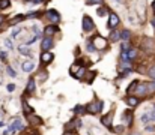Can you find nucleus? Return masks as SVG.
Returning a JSON list of instances; mask_svg holds the SVG:
<instances>
[{
  "label": "nucleus",
  "instance_id": "nucleus-20",
  "mask_svg": "<svg viewBox=\"0 0 155 135\" xmlns=\"http://www.w3.org/2000/svg\"><path fill=\"white\" fill-rule=\"evenodd\" d=\"M130 38H131V32H130L128 29H125V30L120 32V41H122V42H128Z\"/></svg>",
  "mask_w": 155,
  "mask_h": 135
},
{
  "label": "nucleus",
  "instance_id": "nucleus-33",
  "mask_svg": "<svg viewBox=\"0 0 155 135\" xmlns=\"http://www.w3.org/2000/svg\"><path fill=\"white\" fill-rule=\"evenodd\" d=\"M148 92H149V93H155V81L148 84Z\"/></svg>",
  "mask_w": 155,
  "mask_h": 135
},
{
  "label": "nucleus",
  "instance_id": "nucleus-12",
  "mask_svg": "<svg viewBox=\"0 0 155 135\" xmlns=\"http://www.w3.org/2000/svg\"><path fill=\"white\" fill-rule=\"evenodd\" d=\"M148 93H149V92H148V84H146V83H140L134 95L139 96V98H142V96H146Z\"/></svg>",
  "mask_w": 155,
  "mask_h": 135
},
{
  "label": "nucleus",
  "instance_id": "nucleus-25",
  "mask_svg": "<svg viewBox=\"0 0 155 135\" xmlns=\"http://www.w3.org/2000/svg\"><path fill=\"white\" fill-rule=\"evenodd\" d=\"M87 6H95V5H104L103 0H86Z\"/></svg>",
  "mask_w": 155,
  "mask_h": 135
},
{
  "label": "nucleus",
  "instance_id": "nucleus-22",
  "mask_svg": "<svg viewBox=\"0 0 155 135\" xmlns=\"http://www.w3.org/2000/svg\"><path fill=\"white\" fill-rule=\"evenodd\" d=\"M136 57H137V50H134V48H131V50H130V51L127 53V59H128V60L131 62V60H134Z\"/></svg>",
  "mask_w": 155,
  "mask_h": 135
},
{
  "label": "nucleus",
  "instance_id": "nucleus-48",
  "mask_svg": "<svg viewBox=\"0 0 155 135\" xmlns=\"http://www.w3.org/2000/svg\"><path fill=\"white\" fill-rule=\"evenodd\" d=\"M152 107H154V111H155V104H154V105H152Z\"/></svg>",
  "mask_w": 155,
  "mask_h": 135
},
{
  "label": "nucleus",
  "instance_id": "nucleus-50",
  "mask_svg": "<svg viewBox=\"0 0 155 135\" xmlns=\"http://www.w3.org/2000/svg\"><path fill=\"white\" fill-rule=\"evenodd\" d=\"M134 135H139V134H134Z\"/></svg>",
  "mask_w": 155,
  "mask_h": 135
},
{
  "label": "nucleus",
  "instance_id": "nucleus-26",
  "mask_svg": "<svg viewBox=\"0 0 155 135\" xmlns=\"http://www.w3.org/2000/svg\"><path fill=\"white\" fill-rule=\"evenodd\" d=\"M6 72H8V75H9V77H12V78H15V77H17V72H15V69H14L12 66H8V68H6Z\"/></svg>",
  "mask_w": 155,
  "mask_h": 135
},
{
  "label": "nucleus",
  "instance_id": "nucleus-44",
  "mask_svg": "<svg viewBox=\"0 0 155 135\" xmlns=\"http://www.w3.org/2000/svg\"><path fill=\"white\" fill-rule=\"evenodd\" d=\"M0 128H5V122H0Z\"/></svg>",
  "mask_w": 155,
  "mask_h": 135
},
{
  "label": "nucleus",
  "instance_id": "nucleus-24",
  "mask_svg": "<svg viewBox=\"0 0 155 135\" xmlns=\"http://www.w3.org/2000/svg\"><path fill=\"white\" fill-rule=\"evenodd\" d=\"M148 77H149L152 81H155V65H152V66L149 68V71H148Z\"/></svg>",
  "mask_w": 155,
  "mask_h": 135
},
{
  "label": "nucleus",
  "instance_id": "nucleus-7",
  "mask_svg": "<svg viewBox=\"0 0 155 135\" xmlns=\"http://www.w3.org/2000/svg\"><path fill=\"white\" fill-rule=\"evenodd\" d=\"M26 119H27L29 125H32V126H39V125H42V123H44V122H42V119H41V117H38L35 113L26 114Z\"/></svg>",
  "mask_w": 155,
  "mask_h": 135
},
{
  "label": "nucleus",
  "instance_id": "nucleus-15",
  "mask_svg": "<svg viewBox=\"0 0 155 135\" xmlns=\"http://www.w3.org/2000/svg\"><path fill=\"white\" fill-rule=\"evenodd\" d=\"M108 41H110V42H117V41H120V32L111 30V32L108 33Z\"/></svg>",
  "mask_w": 155,
  "mask_h": 135
},
{
  "label": "nucleus",
  "instance_id": "nucleus-36",
  "mask_svg": "<svg viewBox=\"0 0 155 135\" xmlns=\"http://www.w3.org/2000/svg\"><path fill=\"white\" fill-rule=\"evenodd\" d=\"M97 14H98V17H104L107 14V11L104 8H100V9H97Z\"/></svg>",
  "mask_w": 155,
  "mask_h": 135
},
{
  "label": "nucleus",
  "instance_id": "nucleus-30",
  "mask_svg": "<svg viewBox=\"0 0 155 135\" xmlns=\"http://www.w3.org/2000/svg\"><path fill=\"white\" fill-rule=\"evenodd\" d=\"M84 74H86V69H84V68H81V69H80V72H78V74H75V75H74V77H75V78H77V80H81V78H83V75H84Z\"/></svg>",
  "mask_w": 155,
  "mask_h": 135
},
{
  "label": "nucleus",
  "instance_id": "nucleus-40",
  "mask_svg": "<svg viewBox=\"0 0 155 135\" xmlns=\"http://www.w3.org/2000/svg\"><path fill=\"white\" fill-rule=\"evenodd\" d=\"M6 57H8L6 51H0V59H2V60H6Z\"/></svg>",
  "mask_w": 155,
  "mask_h": 135
},
{
  "label": "nucleus",
  "instance_id": "nucleus-28",
  "mask_svg": "<svg viewBox=\"0 0 155 135\" xmlns=\"http://www.w3.org/2000/svg\"><path fill=\"white\" fill-rule=\"evenodd\" d=\"M11 6V0H0V9H8Z\"/></svg>",
  "mask_w": 155,
  "mask_h": 135
},
{
  "label": "nucleus",
  "instance_id": "nucleus-14",
  "mask_svg": "<svg viewBox=\"0 0 155 135\" xmlns=\"http://www.w3.org/2000/svg\"><path fill=\"white\" fill-rule=\"evenodd\" d=\"M35 90H36L35 78H30V80H29V83H27V86H26V92H24V93H27V95H32V93H35Z\"/></svg>",
  "mask_w": 155,
  "mask_h": 135
},
{
  "label": "nucleus",
  "instance_id": "nucleus-9",
  "mask_svg": "<svg viewBox=\"0 0 155 135\" xmlns=\"http://www.w3.org/2000/svg\"><path fill=\"white\" fill-rule=\"evenodd\" d=\"M125 104H127L130 108H134V107H137V105L140 104V98L136 96V95H128V96L125 98Z\"/></svg>",
  "mask_w": 155,
  "mask_h": 135
},
{
  "label": "nucleus",
  "instance_id": "nucleus-42",
  "mask_svg": "<svg viewBox=\"0 0 155 135\" xmlns=\"http://www.w3.org/2000/svg\"><path fill=\"white\" fill-rule=\"evenodd\" d=\"M116 132H124V126H122V125L117 126V128H116Z\"/></svg>",
  "mask_w": 155,
  "mask_h": 135
},
{
  "label": "nucleus",
  "instance_id": "nucleus-27",
  "mask_svg": "<svg viewBox=\"0 0 155 135\" xmlns=\"http://www.w3.org/2000/svg\"><path fill=\"white\" fill-rule=\"evenodd\" d=\"M142 122H143V123H146V125H148L149 122H152V119H151V114H149V113H145V114L142 116Z\"/></svg>",
  "mask_w": 155,
  "mask_h": 135
},
{
  "label": "nucleus",
  "instance_id": "nucleus-2",
  "mask_svg": "<svg viewBox=\"0 0 155 135\" xmlns=\"http://www.w3.org/2000/svg\"><path fill=\"white\" fill-rule=\"evenodd\" d=\"M119 23H120V18H119V15H117V14H114V12H110V15H108V21H107L108 32H111V30H116V27L119 26Z\"/></svg>",
  "mask_w": 155,
  "mask_h": 135
},
{
  "label": "nucleus",
  "instance_id": "nucleus-35",
  "mask_svg": "<svg viewBox=\"0 0 155 135\" xmlns=\"http://www.w3.org/2000/svg\"><path fill=\"white\" fill-rule=\"evenodd\" d=\"M44 0H24V3H29V5H38V3H42Z\"/></svg>",
  "mask_w": 155,
  "mask_h": 135
},
{
  "label": "nucleus",
  "instance_id": "nucleus-49",
  "mask_svg": "<svg viewBox=\"0 0 155 135\" xmlns=\"http://www.w3.org/2000/svg\"><path fill=\"white\" fill-rule=\"evenodd\" d=\"M117 2H122V0H117Z\"/></svg>",
  "mask_w": 155,
  "mask_h": 135
},
{
  "label": "nucleus",
  "instance_id": "nucleus-1",
  "mask_svg": "<svg viewBox=\"0 0 155 135\" xmlns=\"http://www.w3.org/2000/svg\"><path fill=\"white\" fill-rule=\"evenodd\" d=\"M103 108H104L103 101H92V102H89V104L86 105V113L95 116V114L103 113Z\"/></svg>",
  "mask_w": 155,
  "mask_h": 135
},
{
  "label": "nucleus",
  "instance_id": "nucleus-43",
  "mask_svg": "<svg viewBox=\"0 0 155 135\" xmlns=\"http://www.w3.org/2000/svg\"><path fill=\"white\" fill-rule=\"evenodd\" d=\"M2 23H3V15L0 14V26H2Z\"/></svg>",
  "mask_w": 155,
  "mask_h": 135
},
{
  "label": "nucleus",
  "instance_id": "nucleus-29",
  "mask_svg": "<svg viewBox=\"0 0 155 135\" xmlns=\"http://www.w3.org/2000/svg\"><path fill=\"white\" fill-rule=\"evenodd\" d=\"M21 30H23L21 27H17V29H14V30L11 32V38H17V36L21 33Z\"/></svg>",
  "mask_w": 155,
  "mask_h": 135
},
{
  "label": "nucleus",
  "instance_id": "nucleus-21",
  "mask_svg": "<svg viewBox=\"0 0 155 135\" xmlns=\"http://www.w3.org/2000/svg\"><path fill=\"white\" fill-rule=\"evenodd\" d=\"M18 51H20V54H23V56H32V54H30L32 51L29 50L27 45H20V47H18Z\"/></svg>",
  "mask_w": 155,
  "mask_h": 135
},
{
  "label": "nucleus",
  "instance_id": "nucleus-19",
  "mask_svg": "<svg viewBox=\"0 0 155 135\" xmlns=\"http://www.w3.org/2000/svg\"><path fill=\"white\" fill-rule=\"evenodd\" d=\"M139 84H140V81H133L130 86H128V89H127V92H128V95H134L136 93V90H137V87H139Z\"/></svg>",
  "mask_w": 155,
  "mask_h": 135
},
{
  "label": "nucleus",
  "instance_id": "nucleus-41",
  "mask_svg": "<svg viewBox=\"0 0 155 135\" xmlns=\"http://www.w3.org/2000/svg\"><path fill=\"white\" fill-rule=\"evenodd\" d=\"M62 135H77V132L75 131H65Z\"/></svg>",
  "mask_w": 155,
  "mask_h": 135
},
{
  "label": "nucleus",
  "instance_id": "nucleus-34",
  "mask_svg": "<svg viewBox=\"0 0 155 135\" xmlns=\"http://www.w3.org/2000/svg\"><path fill=\"white\" fill-rule=\"evenodd\" d=\"M47 75H48V74H47L45 71H44V72H41V74H39V81H41V83H42V81H45V80H47Z\"/></svg>",
  "mask_w": 155,
  "mask_h": 135
},
{
  "label": "nucleus",
  "instance_id": "nucleus-6",
  "mask_svg": "<svg viewBox=\"0 0 155 135\" xmlns=\"http://www.w3.org/2000/svg\"><path fill=\"white\" fill-rule=\"evenodd\" d=\"M45 15H47V18H48V21H50V24H59L60 23V20H62V17H60V14L56 11V9H50V11H47L45 12Z\"/></svg>",
  "mask_w": 155,
  "mask_h": 135
},
{
  "label": "nucleus",
  "instance_id": "nucleus-10",
  "mask_svg": "<svg viewBox=\"0 0 155 135\" xmlns=\"http://www.w3.org/2000/svg\"><path fill=\"white\" fill-rule=\"evenodd\" d=\"M59 26H56V24H48V26H45L44 27V35L47 36V38H51L53 35H56V33H59Z\"/></svg>",
  "mask_w": 155,
  "mask_h": 135
},
{
  "label": "nucleus",
  "instance_id": "nucleus-39",
  "mask_svg": "<svg viewBox=\"0 0 155 135\" xmlns=\"http://www.w3.org/2000/svg\"><path fill=\"white\" fill-rule=\"evenodd\" d=\"M81 126H83V122H81L80 119H77V120H75V128H81Z\"/></svg>",
  "mask_w": 155,
  "mask_h": 135
},
{
  "label": "nucleus",
  "instance_id": "nucleus-5",
  "mask_svg": "<svg viewBox=\"0 0 155 135\" xmlns=\"http://www.w3.org/2000/svg\"><path fill=\"white\" fill-rule=\"evenodd\" d=\"M133 122H134V113H133L131 110H125V111L122 113V123H124L125 126L131 128V126H133Z\"/></svg>",
  "mask_w": 155,
  "mask_h": 135
},
{
  "label": "nucleus",
  "instance_id": "nucleus-46",
  "mask_svg": "<svg viewBox=\"0 0 155 135\" xmlns=\"http://www.w3.org/2000/svg\"><path fill=\"white\" fill-rule=\"evenodd\" d=\"M152 26H154V27H155V18H154V20H152Z\"/></svg>",
  "mask_w": 155,
  "mask_h": 135
},
{
  "label": "nucleus",
  "instance_id": "nucleus-47",
  "mask_svg": "<svg viewBox=\"0 0 155 135\" xmlns=\"http://www.w3.org/2000/svg\"><path fill=\"white\" fill-rule=\"evenodd\" d=\"M152 8H154V11H155V2H152Z\"/></svg>",
  "mask_w": 155,
  "mask_h": 135
},
{
  "label": "nucleus",
  "instance_id": "nucleus-8",
  "mask_svg": "<svg viewBox=\"0 0 155 135\" xmlns=\"http://www.w3.org/2000/svg\"><path fill=\"white\" fill-rule=\"evenodd\" d=\"M53 59H54V54L50 53V51H42V54H41V57H39L41 65H44V66L50 65V63L53 62Z\"/></svg>",
  "mask_w": 155,
  "mask_h": 135
},
{
  "label": "nucleus",
  "instance_id": "nucleus-11",
  "mask_svg": "<svg viewBox=\"0 0 155 135\" xmlns=\"http://www.w3.org/2000/svg\"><path fill=\"white\" fill-rule=\"evenodd\" d=\"M101 125H104L107 129L113 128V113H107L105 116L101 117Z\"/></svg>",
  "mask_w": 155,
  "mask_h": 135
},
{
  "label": "nucleus",
  "instance_id": "nucleus-17",
  "mask_svg": "<svg viewBox=\"0 0 155 135\" xmlns=\"http://www.w3.org/2000/svg\"><path fill=\"white\" fill-rule=\"evenodd\" d=\"M21 69H23L24 72H32V71L35 69V63H32V62H24V63L21 65Z\"/></svg>",
  "mask_w": 155,
  "mask_h": 135
},
{
  "label": "nucleus",
  "instance_id": "nucleus-32",
  "mask_svg": "<svg viewBox=\"0 0 155 135\" xmlns=\"http://www.w3.org/2000/svg\"><path fill=\"white\" fill-rule=\"evenodd\" d=\"M95 75H97V72H95V71H92V72H89V75H87V77H89V78H87V83H89V84H91V83L94 81V78H95Z\"/></svg>",
  "mask_w": 155,
  "mask_h": 135
},
{
  "label": "nucleus",
  "instance_id": "nucleus-31",
  "mask_svg": "<svg viewBox=\"0 0 155 135\" xmlns=\"http://www.w3.org/2000/svg\"><path fill=\"white\" fill-rule=\"evenodd\" d=\"M41 14L39 12H30V14H26V18H38Z\"/></svg>",
  "mask_w": 155,
  "mask_h": 135
},
{
  "label": "nucleus",
  "instance_id": "nucleus-45",
  "mask_svg": "<svg viewBox=\"0 0 155 135\" xmlns=\"http://www.w3.org/2000/svg\"><path fill=\"white\" fill-rule=\"evenodd\" d=\"M30 135H39V134H38V132H35V131H33V132H30Z\"/></svg>",
  "mask_w": 155,
  "mask_h": 135
},
{
  "label": "nucleus",
  "instance_id": "nucleus-18",
  "mask_svg": "<svg viewBox=\"0 0 155 135\" xmlns=\"http://www.w3.org/2000/svg\"><path fill=\"white\" fill-rule=\"evenodd\" d=\"M72 113H74L75 116H81V114L86 113V107H84V105H75V107L72 108Z\"/></svg>",
  "mask_w": 155,
  "mask_h": 135
},
{
  "label": "nucleus",
  "instance_id": "nucleus-4",
  "mask_svg": "<svg viewBox=\"0 0 155 135\" xmlns=\"http://www.w3.org/2000/svg\"><path fill=\"white\" fill-rule=\"evenodd\" d=\"M81 26H83V30H84L86 33H91V32L95 30V23H94V20H92L87 14L83 15V23H81Z\"/></svg>",
  "mask_w": 155,
  "mask_h": 135
},
{
  "label": "nucleus",
  "instance_id": "nucleus-3",
  "mask_svg": "<svg viewBox=\"0 0 155 135\" xmlns=\"http://www.w3.org/2000/svg\"><path fill=\"white\" fill-rule=\"evenodd\" d=\"M92 44H94V47H95V50L103 51V50H105V48L108 47V39H104L103 36L97 35V36L92 39Z\"/></svg>",
  "mask_w": 155,
  "mask_h": 135
},
{
  "label": "nucleus",
  "instance_id": "nucleus-16",
  "mask_svg": "<svg viewBox=\"0 0 155 135\" xmlns=\"http://www.w3.org/2000/svg\"><path fill=\"white\" fill-rule=\"evenodd\" d=\"M26 20V15H23V14H18V15H15L14 18H11L9 20V24H18V23H21V21H24Z\"/></svg>",
  "mask_w": 155,
  "mask_h": 135
},
{
  "label": "nucleus",
  "instance_id": "nucleus-38",
  "mask_svg": "<svg viewBox=\"0 0 155 135\" xmlns=\"http://www.w3.org/2000/svg\"><path fill=\"white\" fill-rule=\"evenodd\" d=\"M6 89H8V92H9V93H12V92H15V89H17V87H15V84H8V87H6Z\"/></svg>",
  "mask_w": 155,
  "mask_h": 135
},
{
  "label": "nucleus",
  "instance_id": "nucleus-13",
  "mask_svg": "<svg viewBox=\"0 0 155 135\" xmlns=\"http://www.w3.org/2000/svg\"><path fill=\"white\" fill-rule=\"evenodd\" d=\"M53 45H54V42H53L51 38H47V36H45V38L42 39V42H41V50H42V51H50L53 48Z\"/></svg>",
  "mask_w": 155,
  "mask_h": 135
},
{
  "label": "nucleus",
  "instance_id": "nucleus-23",
  "mask_svg": "<svg viewBox=\"0 0 155 135\" xmlns=\"http://www.w3.org/2000/svg\"><path fill=\"white\" fill-rule=\"evenodd\" d=\"M23 108H24V111H27V113H24V114H30V113H35V110L27 104V102H23Z\"/></svg>",
  "mask_w": 155,
  "mask_h": 135
},
{
  "label": "nucleus",
  "instance_id": "nucleus-37",
  "mask_svg": "<svg viewBox=\"0 0 155 135\" xmlns=\"http://www.w3.org/2000/svg\"><path fill=\"white\" fill-rule=\"evenodd\" d=\"M5 45H6L8 48H11V50H14V44L11 42V39H5Z\"/></svg>",
  "mask_w": 155,
  "mask_h": 135
}]
</instances>
